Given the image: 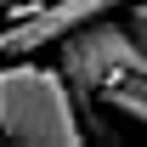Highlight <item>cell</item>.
<instances>
[{
  "mask_svg": "<svg viewBox=\"0 0 147 147\" xmlns=\"http://www.w3.org/2000/svg\"><path fill=\"white\" fill-rule=\"evenodd\" d=\"M0 136L17 147H79V102L62 68L0 57Z\"/></svg>",
  "mask_w": 147,
  "mask_h": 147,
  "instance_id": "6da1fadb",
  "label": "cell"
},
{
  "mask_svg": "<svg viewBox=\"0 0 147 147\" xmlns=\"http://www.w3.org/2000/svg\"><path fill=\"white\" fill-rule=\"evenodd\" d=\"M57 68L68 79L74 102H96V91H108L113 79L147 74V51L130 34V23H113V11H108V17H96V23L57 40Z\"/></svg>",
  "mask_w": 147,
  "mask_h": 147,
  "instance_id": "7a4b0ae2",
  "label": "cell"
},
{
  "mask_svg": "<svg viewBox=\"0 0 147 147\" xmlns=\"http://www.w3.org/2000/svg\"><path fill=\"white\" fill-rule=\"evenodd\" d=\"M119 6H125V0H45L28 17L0 23V57H34V51H45V45H57L62 34H74V28L119 11Z\"/></svg>",
  "mask_w": 147,
  "mask_h": 147,
  "instance_id": "3957f363",
  "label": "cell"
},
{
  "mask_svg": "<svg viewBox=\"0 0 147 147\" xmlns=\"http://www.w3.org/2000/svg\"><path fill=\"white\" fill-rule=\"evenodd\" d=\"M96 102L108 113H119V119H130V125L147 130V74H136V79H113L108 91H96Z\"/></svg>",
  "mask_w": 147,
  "mask_h": 147,
  "instance_id": "277c9868",
  "label": "cell"
}]
</instances>
